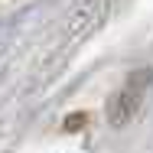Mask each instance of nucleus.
<instances>
[{
    "label": "nucleus",
    "instance_id": "f257e3e1",
    "mask_svg": "<svg viewBox=\"0 0 153 153\" xmlns=\"http://www.w3.org/2000/svg\"><path fill=\"white\" fill-rule=\"evenodd\" d=\"M150 85H153V68H140V72H134L121 88H117V94L111 98V108H108V117H111L114 127H124V124L140 111L143 94L150 91Z\"/></svg>",
    "mask_w": 153,
    "mask_h": 153
}]
</instances>
